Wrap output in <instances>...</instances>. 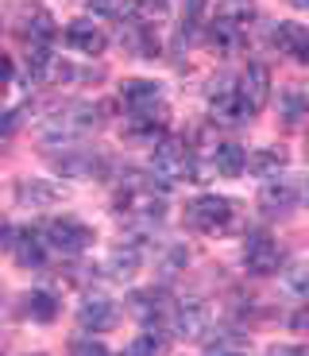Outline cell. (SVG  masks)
Here are the masks:
<instances>
[{
    "label": "cell",
    "mask_w": 309,
    "mask_h": 356,
    "mask_svg": "<svg viewBox=\"0 0 309 356\" xmlns=\"http://www.w3.org/2000/svg\"><path fill=\"white\" fill-rule=\"evenodd\" d=\"M43 241L51 244L54 252H62V256H78V252H85L89 244H93V229L74 221V217H54L43 229Z\"/></svg>",
    "instance_id": "ba28073f"
},
{
    "label": "cell",
    "mask_w": 309,
    "mask_h": 356,
    "mask_svg": "<svg viewBox=\"0 0 309 356\" xmlns=\"http://www.w3.org/2000/svg\"><path fill=\"white\" fill-rule=\"evenodd\" d=\"M0 93H4V89H0Z\"/></svg>",
    "instance_id": "f35d334b"
},
{
    "label": "cell",
    "mask_w": 309,
    "mask_h": 356,
    "mask_svg": "<svg viewBox=\"0 0 309 356\" xmlns=\"http://www.w3.org/2000/svg\"><path fill=\"white\" fill-rule=\"evenodd\" d=\"M128 314H132L135 321H143V325H159L162 318L170 314V306H167V294L162 291H135L132 298H128Z\"/></svg>",
    "instance_id": "ac0fdd59"
},
{
    "label": "cell",
    "mask_w": 309,
    "mask_h": 356,
    "mask_svg": "<svg viewBox=\"0 0 309 356\" xmlns=\"http://www.w3.org/2000/svg\"><path fill=\"white\" fill-rule=\"evenodd\" d=\"M201 16H205V0H185L182 4V19H178V35H174L178 47L194 39V31L201 27Z\"/></svg>",
    "instance_id": "4316f807"
},
{
    "label": "cell",
    "mask_w": 309,
    "mask_h": 356,
    "mask_svg": "<svg viewBox=\"0 0 309 356\" xmlns=\"http://www.w3.org/2000/svg\"><path fill=\"white\" fill-rule=\"evenodd\" d=\"M301 205V186L294 178H271L263 190H259V209L267 217H286Z\"/></svg>",
    "instance_id": "8fae6325"
},
{
    "label": "cell",
    "mask_w": 309,
    "mask_h": 356,
    "mask_svg": "<svg viewBox=\"0 0 309 356\" xmlns=\"http://www.w3.org/2000/svg\"><path fill=\"white\" fill-rule=\"evenodd\" d=\"M51 167L58 170V175H66V178L93 182V178H105L108 170H112V163H108V155H101L97 147H81V143H74V147H66L62 155H51Z\"/></svg>",
    "instance_id": "5b68a950"
},
{
    "label": "cell",
    "mask_w": 309,
    "mask_h": 356,
    "mask_svg": "<svg viewBox=\"0 0 309 356\" xmlns=\"http://www.w3.org/2000/svg\"><path fill=\"white\" fill-rule=\"evenodd\" d=\"M301 116H306V93H301L298 86H290L283 93V124L286 128H298Z\"/></svg>",
    "instance_id": "f1b7e54d"
},
{
    "label": "cell",
    "mask_w": 309,
    "mask_h": 356,
    "mask_svg": "<svg viewBox=\"0 0 309 356\" xmlns=\"http://www.w3.org/2000/svg\"><path fill=\"white\" fill-rule=\"evenodd\" d=\"M236 97L247 113H259L271 101V70L263 63H247V70L236 81Z\"/></svg>",
    "instance_id": "7c38bea8"
},
{
    "label": "cell",
    "mask_w": 309,
    "mask_h": 356,
    "mask_svg": "<svg viewBox=\"0 0 309 356\" xmlns=\"http://www.w3.org/2000/svg\"><path fill=\"white\" fill-rule=\"evenodd\" d=\"M16 202L27 209H47V205L62 202V190L54 186L51 178H19L16 182Z\"/></svg>",
    "instance_id": "e0dca14e"
},
{
    "label": "cell",
    "mask_w": 309,
    "mask_h": 356,
    "mask_svg": "<svg viewBox=\"0 0 309 356\" xmlns=\"http://www.w3.org/2000/svg\"><path fill=\"white\" fill-rule=\"evenodd\" d=\"M124 356H167V337L147 325V333H140V337L128 345V353H124Z\"/></svg>",
    "instance_id": "83f0119b"
},
{
    "label": "cell",
    "mask_w": 309,
    "mask_h": 356,
    "mask_svg": "<svg viewBox=\"0 0 309 356\" xmlns=\"http://www.w3.org/2000/svg\"><path fill=\"white\" fill-rule=\"evenodd\" d=\"M209 39L212 47H221L224 54H236L247 43V12H221L209 24Z\"/></svg>",
    "instance_id": "5bb4252c"
},
{
    "label": "cell",
    "mask_w": 309,
    "mask_h": 356,
    "mask_svg": "<svg viewBox=\"0 0 309 356\" xmlns=\"http://www.w3.org/2000/svg\"><path fill=\"white\" fill-rule=\"evenodd\" d=\"M185 225L194 232H205V236H217V232H228L236 225V202L221 194H201L185 205Z\"/></svg>",
    "instance_id": "277c9868"
},
{
    "label": "cell",
    "mask_w": 309,
    "mask_h": 356,
    "mask_svg": "<svg viewBox=\"0 0 309 356\" xmlns=\"http://www.w3.org/2000/svg\"><path fill=\"white\" fill-rule=\"evenodd\" d=\"M232 353H244V337H240V333L221 330V337L205 341V356H232Z\"/></svg>",
    "instance_id": "f546056e"
},
{
    "label": "cell",
    "mask_w": 309,
    "mask_h": 356,
    "mask_svg": "<svg viewBox=\"0 0 309 356\" xmlns=\"http://www.w3.org/2000/svg\"><path fill=\"white\" fill-rule=\"evenodd\" d=\"M267 356H306V348H301V345H271V348H267Z\"/></svg>",
    "instance_id": "836d02e7"
},
{
    "label": "cell",
    "mask_w": 309,
    "mask_h": 356,
    "mask_svg": "<svg viewBox=\"0 0 309 356\" xmlns=\"http://www.w3.org/2000/svg\"><path fill=\"white\" fill-rule=\"evenodd\" d=\"M105 124V105L93 101H66L62 108H54L51 116H43L39 124V140L47 147H74L78 140H85L89 132H97Z\"/></svg>",
    "instance_id": "6da1fadb"
},
{
    "label": "cell",
    "mask_w": 309,
    "mask_h": 356,
    "mask_svg": "<svg viewBox=\"0 0 309 356\" xmlns=\"http://www.w3.org/2000/svg\"><path fill=\"white\" fill-rule=\"evenodd\" d=\"M286 286H290L294 294H306V264H301V259L286 271Z\"/></svg>",
    "instance_id": "1f68e13d"
},
{
    "label": "cell",
    "mask_w": 309,
    "mask_h": 356,
    "mask_svg": "<svg viewBox=\"0 0 309 356\" xmlns=\"http://www.w3.org/2000/svg\"><path fill=\"white\" fill-rule=\"evenodd\" d=\"M151 175L159 178V182H167V186H174V182H182V178L194 182L197 159H194V152H190V143L162 136V140L151 147Z\"/></svg>",
    "instance_id": "7a4b0ae2"
},
{
    "label": "cell",
    "mask_w": 309,
    "mask_h": 356,
    "mask_svg": "<svg viewBox=\"0 0 309 356\" xmlns=\"http://www.w3.org/2000/svg\"><path fill=\"white\" fill-rule=\"evenodd\" d=\"M271 47H278V54H294L298 63H306L309 58V31L301 24H274Z\"/></svg>",
    "instance_id": "ffe728a7"
},
{
    "label": "cell",
    "mask_w": 309,
    "mask_h": 356,
    "mask_svg": "<svg viewBox=\"0 0 309 356\" xmlns=\"http://www.w3.org/2000/svg\"><path fill=\"white\" fill-rule=\"evenodd\" d=\"M35 356H43V353H35Z\"/></svg>",
    "instance_id": "74e56055"
},
{
    "label": "cell",
    "mask_w": 309,
    "mask_h": 356,
    "mask_svg": "<svg viewBox=\"0 0 309 356\" xmlns=\"http://www.w3.org/2000/svg\"><path fill=\"white\" fill-rule=\"evenodd\" d=\"M244 163H247V155L240 143H217L212 147V167H217L221 178H240L244 175Z\"/></svg>",
    "instance_id": "cb8c5ba5"
},
{
    "label": "cell",
    "mask_w": 309,
    "mask_h": 356,
    "mask_svg": "<svg viewBox=\"0 0 309 356\" xmlns=\"http://www.w3.org/2000/svg\"><path fill=\"white\" fill-rule=\"evenodd\" d=\"M120 97H124V105H128V113H135V108L159 105V101H162V89L155 86V81H147V78H128V81L120 86Z\"/></svg>",
    "instance_id": "7402d4cb"
},
{
    "label": "cell",
    "mask_w": 309,
    "mask_h": 356,
    "mask_svg": "<svg viewBox=\"0 0 309 356\" xmlns=\"http://www.w3.org/2000/svg\"><path fill=\"white\" fill-rule=\"evenodd\" d=\"M0 248H8L19 267H43V259H47V241L35 229H8Z\"/></svg>",
    "instance_id": "4fadbf2b"
},
{
    "label": "cell",
    "mask_w": 309,
    "mask_h": 356,
    "mask_svg": "<svg viewBox=\"0 0 309 356\" xmlns=\"http://www.w3.org/2000/svg\"><path fill=\"white\" fill-rule=\"evenodd\" d=\"M66 43H70L74 51H81V54H101L108 47V39L93 19H74V24L66 27Z\"/></svg>",
    "instance_id": "44dd1931"
},
{
    "label": "cell",
    "mask_w": 309,
    "mask_h": 356,
    "mask_svg": "<svg viewBox=\"0 0 309 356\" xmlns=\"http://www.w3.org/2000/svg\"><path fill=\"white\" fill-rule=\"evenodd\" d=\"M19 39H24L27 47H51L54 39V19L47 8H24L19 12V24H16Z\"/></svg>",
    "instance_id": "2e32d148"
},
{
    "label": "cell",
    "mask_w": 309,
    "mask_h": 356,
    "mask_svg": "<svg viewBox=\"0 0 309 356\" xmlns=\"http://www.w3.org/2000/svg\"><path fill=\"white\" fill-rule=\"evenodd\" d=\"M19 310L31 321H54L58 318V302H54V294H47V291H27L24 298H19Z\"/></svg>",
    "instance_id": "d4e9b609"
},
{
    "label": "cell",
    "mask_w": 309,
    "mask_h": 356,
    "mask_svg": "<svg viewBox=\"0 0 309 356\" xmlns=\"http://www.w3.org/2000/svg\"><path fill=\"white\" fill-rule=\"evenodd\" d=\"M244 167H251L259 178H278V170L286 167V152H278V147H263V152H256Z\"/></svg>",
    "instance_id": "484cf974"
},
{
    "label": "cell",
    "mask_w": 309,
    "mask_h": 356,
    "mask_svg": "<svg viewBox=\"0 0 309 356\" xmlns=\"http://www.w3.org/2000/svg\"><path fill=\"white\" fill-rule=\"evenodd\" d=\"M167 120H170L167 101H159V105H151V108H135V113H128V124H124V140L155 147V143L162 140V132H167Z\"/></svg>",
    "instance_id": "52a82bcc"
},
{
    "label": "cell",
    "mask_w": 309,
    "mask_h": 356,
    "mask_svg": "<svg viewBox=\"0 0 309 356\" xmlns=\"http://www.w3.org/2000/svg\"><path fill=\"white\" fill-rule=\"evenodd\" d=\"M8 81H12V58H8L4 51H0V89L8 86Z\"/></svg>",
    "instance_id": "e575fe53"
},
{
    "label": "cell",
    "mask_w": 309,
    "mask_h": 356,
    "mask_svg": "<svg viewBox=\"0 0 309 356\" xmlns=\"http://www.w3.org/2000/svg\"><path fill=\"white\" fill-rule=\"evenodd\" d=\"M170 330L182 341H201L209 333V306L197 298H182L170 306Z\"/></svg>",
    "instance_id": "30bf717a"
},
{
    "label": "cell",
    "mask_w": 309,
    "mask_h": 356,
    "mask_svg": "<svg viewBox=\"0 0 309 356\" xmlns=\"http://www.w3.org/2000/svg\"><path fill=\"white\" fill-rule=\"evenodd\" d=\"M78 325L85 333H108L116 325V302L105 294H89L78 310Z\"/></svg>",
    "instance_id": "9a60e30c"
},
{
    "label": "cell",
    "mask_w": 309,
    "mask_h": 356,
    "mask_svg": "<svg viewBox=\"0 0 309 356\" xmlns=\"http://www.w3.org/2000/svg\"><path fill=\"white\" fill-rule=\"evenodd\" d=\"M140 264H143V252H140V244H132V241L116 244V248L108 252V271H112L116 279H132L135 271H140Z\"/></svg>",
    "instance_id": "603a6c76"
},
{
    "label": "cell",
    "mask_w": 309,
    "mask_h": 356,
    "mask_svg": "<svg viewBox=\"0 0 309 356\" xmlns=\"http://www.w3.org/2000/svg\"><path fill=\"white\" fill-rule=\"evenodd\" d=\"M283 264V252L271 241V232L256 229L244 236V271L247 275H274Z\"/></svg>",
    "instance_id": "9c48e42d"
},
{
    "label": "cell",
    "mask_w": 309,
    "mask_h": 356,
    "mask_svg": "<svg viewBox=\"0 0 309 356\" xmlns=\"http://www.w3.org/2000/svg\"><path fill=\"white\" fill-rule=\"evenodd\" d=\"M290 4H294V8H306V4H309V0H290Z\"/></svg>",
    "instance_id": "8d00e7d4"
},
{
    "label": "cell",
    "mask_w": 309,
    "mask_h": 356,
    "mask_svg": "<svg viewBox=\"0 0 309 356\" xmlns=\"http://www.w3.org/2000/svg\"><path fill=\"white\" fill-rule=\"evenodd\" d=\"M205 101H209V108H212V120H221V124H244V120H251V113L240 105L236 81H232L228 74L209 78V86H205Z\"/></svg>",
    "instance_id": "8992f818"
},
{
    "label": "cell",
    "mask_w": 309,
    "mask_h": 356,
    "mask_svg": "<svg viewBox=\"0 0 309 356\" xmlns=\"http://www.w3.org/2000/svg\"><path fill=\"white\" fill-rule=\"evenodd\" d=\"M70 356H108V348L101 345V341H78V345L70 348Z\"/></svg>",
    "instance_id": "d6a6232c"
},
{
    "label": "cell",
    "mask_w": 309,
    "mask_h": 356,
    "mask_svg": "<svg viewBox=\"0 0 309 356\" xmlns=\"http://www.w3.org/2000/svg\"><path fill=\"white\" fill-rule=\"evenodd\" d=\"M120 43L128 47V51H135L140 58H155V51H159L155 31H151L143 19H135V16H124L120 19Z\"/></svg>",
    "instance_id": "d6986e66"
},
{
    "label": "cell",
    "mask_w": 309,
    "mask_h": 356,
    "mask_svg": "<svg viewBox=\"0 0 309 356\" xmlns=\"http://www.w3.org/2000/svg\"><path fill=\"white\" fill-rule=\"evenodd\" d=\"M116 213L135 221V225H159L162 213H167V202L155 194V182L135 178V182H128V186L116 194Z\"/></svg>",
    "instance_id": "3957f363"
},
{
    "label": "cell",
    "mask_w": 309,
    "mask_h": 356,
    "mask_svg": "<svg viewBox=\"0 0 309 356\" xmlns=\"http://www.w3.org/2000/svg\"><path fill=\"white\" fill-rule=\"evenodd\" d=\"M4 232H8V221H4V217H0V241H4Z\"/></svg>",
    "instance_id": "d590c367"
},
{
    "label": "cell",
    "mask_w": 309,
    "mask_h": 356,
    "mask_svg": "<svg viewBox=\"0 0 309 356\" xmlns=\"http://www.w3.org/2000/svg\"><path fill=\"white\" fill-rule=\"evenodd\" d=\"M24 113L27 108H8V113H0V140H8V136L24 124Z\"/></svg>",
    "instance_id": "4dcf8cb0"
}]
</instances>
